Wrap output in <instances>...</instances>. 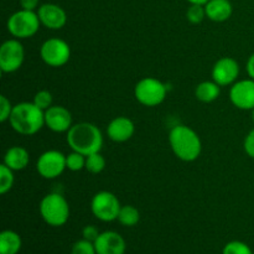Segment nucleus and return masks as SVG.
Segmentation results:
<instances>
[{
	"label": "nucleus",
	"mask_w": 254,
	"mask_h": 254,
	"mask_svg": "<svg viewBox=\"0 0 254 254\" xmlns=\"http://www.w3.org/2000/svg\"><path fill=\"white\" fill-rule=\"evenodd\" d=\"M67 144L77 153L88 156L91 154L99 153L103 146V135L97 126L92 123H77L67 131Z\"/></svg>",
	"instance_id": "1"
},
{
	"label": "nucleus",
	"mask_w": 254,
	"mask_h": 254,
	"mask_svg": "<svg viewBox=\"0 0 254 254\" xmlns=\"http://www.w3.org/2000/svg\"><path fill=\"white\" fill-rule=\"evenodd\" d=\"M169 143L176 158L186 163L195 161L201 155L202 143L200 136L188 126L174 127L169 134Z\"/></svg>",
	"instance_id": "2"
},
{
	"label": "nucleus",
	"mask_w": 254,
	"mask_h": 254,
	"mask_svg": "<svg viewBox=\"0 0 254 254\" xmlns=\"http://www.w3.org/2000/svg\"><path fill=\"white\" fill-rule=\"evenodd\" d=\"M10 126L21 135H34L45 126V111L34 102H21L14 106L9 118Z\"/></svg>",
	"instance_id": "3"
},
{
	"label": "nucleus",
	"mask_w": 254,
	"mask_h": 254,
	"mask_svg": "<svg viewBox=\"0 0 254 254\" xmlns=\"http://www.w3.org/2000/svg\"><path fill=\"white\" fill-rule=\"evenodd\" d=\"M40 213L47 225L61 227L69 218L68 202L61 193H47L40 202Z\"/></svg>",
	"instance_id": "4"
},
{
	"label": "nucleus",
	"mask_w": 254,
	"mask_h": 254,
	"mask_svg": "<svg viewBox=\"0 0 254 254\" xmlns=\"http://www.w3.org/2000/svg\"><path fill=\"white\" fill-rule=\"evenodd\" d=\"M39 15L37 12L31 10H19L14 12L7 19L6 27L7 31L15 37V39H29L32 37L40 29Z\"/></svg>",
	"instance_id": "5"
},
{
	"label": "nucleus",
	"mask_w": 254,
	"mask_h": 254,
	"mask_svg": "<svg viewBox=\"0 0 254 254\" xmlns=\"http://www.w3.org/2000/svg\"><path fill=\"white\" fill-rule=\"evenodd\" d=\"M168 93L165 84L153 77H145L135 84L134 96L140 104L145 107H156L164 102Z\"/></svg>",
	"instance_id": "6"
},
{
	"label": "nucleus",
	"mask_w": 254,
	"mask_h": 254,
	"mask_svg": "<svg viewBox=\"0 0 254 254\" xmlns=\"http://www.w3.org/2000/svg\"><path fill=\"white\" fill-rule=\"evenodd\" d=\"M121 208L118 197L109 191H99L91 201L92 213L102 222H112L117 220Z\"/></svg>",
	"instance_id": "7"
},
{
	"label": "nucleus",
	"mask_w": 254,
	"mask_h": 254,
	"mask_svg": "<svg viewBox=\"0 0 254 254\" xmlns=\"http://www.w3.org/2000/svg\"><path fill=\"white\" fill-rule=\"evenodd\" d=\"M42 61L50 67H62L71 59V47L64 40L49 39L40 47Z\"/></svg>",
	"instance_id": "8"
},
{
	"label": "nucleus",
	"mask_w": 254,
	"mask_h": 254,
	"mask_svg": "<svg viewBox=\"0 0 254 254\" xmlns=\"http://www.w3.org/2000/svg\"><path fill=\"white\" fill-rule=\"evenodd\" d=\"M25 60V50L19 39L6 40L0 47V69L4 73L16 72Z\"/></svg>",
	"instance_id": "9"
},
{
	"label": "nucleus",
	"mask_w": 254,
	"mask_h": 254,
	"mask_svg": "<svg viewBox=\"0 0 254 254\" xmlns=\"http://www.w3.org/2000/svg\"><path fill=\"white\" fill-rule=\"evenodd\" d=\"M67 169L66 155L59 150H47L39 156L36 161V170L44 179L52 180L61 175Z\"/></svg>",
	"instance_id": "10"
},
{
	"label": "nucleus",
	"mask_w": 254,
	"mask_h": 254,
	"mask_svg": "<svg viewBox=\"0 0 254 254\" xmlns=\"http://www.w3.org/2000/svg\"><path fill=\"white\" fill-rule=\"evenodd\" d=\"M230 99L235 107L242 111L254 108V79H242L235 82L231 87Z\"/></svg>",
	"instance_id": "11"
},
{
	"label": "nucleus",
	"mask_w": 254,
	"mask_h": 254,
	"mask_svg": "<svg viewBox=\"0 0 254 254\" xmlns=\"http://www.w3.org/2000/svg\"><path fill=\"white\" fill-rule=\"evenodd\" d=\"M240 76V64L232 57H222L212 68V79L221 87L230 86L237 81Z\"/></svg>",
	"instance_id": "12"
},
{
	"label": "nucleus",
	"mask_w": 254,
	"mask_h": 254,
	"mask_svg": "<svg viewBox=\"0 0 254 254\" xmlns=\"http://www.w3.org/2000/svg\"><path fill=\"white\" fill-rule=\"evenodd\" d=\"M45 126L55 133H64L72 127V114L62 106H51L45 111Z\"/></svg>",
	"instance_id": "13"
},
{
	"label": "nucleus",
	"mask_w": 254,
	"mask_h": 254,
	"mask_svg": "<svg viewBox=\"0 0 254 254\" xmlns=\"http://www.w3.org/2000/svg\"><path fill=\"white\" fill-rule=\"evenodd\" d=\"M37 15L41 25L50 30L62 29L67 22L66 11L60 5L52 2L40 5L37 9Z\"/></svg>",
	"instance_id": "14"
},
{
	"label": "nucleus",
	"mask_w": 254,
	"mask_h": 254,
	"mask_svg": "<svg viewBox=\"0 0 254 254\" xmlns=\"http://www.w3.org/2000/svg\"><path fill=\"white\" fill-rule=\"evenodd\" d=\"M94 247L97 254H124L127 246L126 241L119 233L106 231L98 236Z\"/></svg>",
	"instance_id": "15"
},
{
	"label": "nucleus",
	"mask_w": 254,
	"mask_h": 254,
	"mask_svg": "<svg viewBox=\"0 0 254 254\" xmlns=\"http://www.w3.org/2000/svg\"><path fill=\"white\" fill-rule=\"evenodd\" d=\"M135 131V126L133 121L127 117H117L107 127V134L109 139L116 143L128 141Z\"/></svg>",
	"instance_id": "16"
},
{
	"label": "nucleus",
	"mask_w": 254,
	"mask_h": 254,
	"mask_svg": "<svg viewBox=\"0 0 254 254\" xmlns=\"http://www.w3.org/2000/svg\"><path fill=\"white\" fill-rule=\"evenodd\" d=\"M206 16L215 22H223L231 17L233 12L230 0H210L205 5Z\"/></svg>",
	"instance_id": "17"
},
{
	"label": "nucleus",
	"mask_w": 254,
	"mask_h": 254,
	"mask_svg": "<svg viewBox=\"0 0 254 254\" xmlns=\"http://www.w3.org/2000/svg\"><path fill=\"white\" fill-rule=\"evenodd\" d=\"M30 163V154L22 146H11L4 155V164L12 171H20L26 169Z\"/></svg>",
	"instance_id": "18"
},
{
	"label": "nucleus",
	"mask_w": 254,
	"mask_h": 254,
	"mask_svg": "<svg viewBox=\"0 0 254 254\" xmlns=\"http://www.w3.org/2000/svg\"><path fill=\"white\" fill-rule=\"evenodd\" d=\"M221 94V86L215 81H205L197 84L195 89V96L202 103H211L216 101Z\"/></svg>",
	"instance_id": "19"
},
{
	"label": "nucleus",
	"mask_w": 254,
	"mask_h": 254,
	"mask_svg": "<svg viewBox=\"0 0 254 254\" xmlns=\"http://www.w3.org/2000/svg\"><path fill=\"white\" fill-rule=\"evenodd\" d=\"M21 250V237L14 231L0 233V254H17Z\"/></svg>",
	"instance_id": "20"
},
{
	"label": "nucleus",
	"mask_w": 254,
	"mask_h": 254,
	"mask_svg": "<svg viewBox=\"0 0 254 254\" xmlns=\"http://www.w3.org/2000/svg\"><path fill=\"white\" fill-rule=\"evenodd\" d=\"M117 220L119 221V223L126 227H133L140 220V213H139V210L134 206L126 205L122 206L121 211H119V215Z\"/></svg>",
	"instance_id": "21"
},
{
	"label": "nucleus",
	"mask_w": 254,
	"mask_h": 254,
	"mask_svg": "<svg viewBox=\"0 0 254 254\" xmlns=\"http://www.w3.org/2000/svg\"><path fill=\"white\" fill-rule=\"evenodd\" d=\"M14 171L7 168L4 163L0 165V193L5 195L14 186Z\"/></svg>",
	"instance_id": "22"
},
{
	"label": "nucleus",
	"mask_w": 254,
	"mask_h": 254,
	"mask_svg": "<svg viewBox=\"0 0 254 254\" xmlns=\"http://www.w3.org/2000/svg\"><path fill=\"white\" fill-rule=\"evenodd\" d=\"M106 168V159L101 153L86 156V170L91 174H99Z\"/></svg>",
	"instance_id": "23"
},
{
	"label": "nucleus",
	"mask_w": 254,
	"mask_h": 254,
	"mask_svg": "<svg viewBox=\"0 0 254 254\" xmlns=\"http://www.w3.org/2000/svg\"><path fill=\"white\" fill-rule=\"evenodd\" d=\"M66 166L69 171H81L86 169V156L81 153L72 150L68 155H66Z\"/></svg>",
	"instance_id": "24"
},
{
	"label": "nucleus",
	"mask_w": 254,
	"mask_h": 254,
	"mask_svg": "<svg viewBox=\"0 0 254 254\" xmlns=\"http://www.w3.org/2000/svg\"><path fill=\"white\" fill-rule=\"evenodd\" d=\"M186 17H188V20L191 24H200V22L203 21L205 17H207L206 16L205 6L203 5L191 4L188 11H186Z\"/></svg>",
	"instance_id": "25"
},
{
	"label": "nucleus",
	"mask_w": 254,
	"mask_h": 254,
	"mask_svg": "<svg viewBox=\"0 0 254 254\" xmlns=\"http://www.w3.org/2000/svg\"><path fill=\"white\" fill-rule=\"evenodd\" d=\"M222 254H253L251 248L241 241H232L223 248Z\"/></svg>",
	"instance_id": "26"
},
{
	"label": "nucleus",
	"mask_w": 254,
	"mask_h": 254,
	"mask_svg": "<svg viewBox=\"0 0 254 254\" xmlns=\"http://www.w3.org/2000/svg\"><path fill=\"white\" fill-rule=\"evenodd\" d=\"M34 104L42 111H46L52 106V94L46 89L39 91L34 97Z\"/></svg>",
	"instance_id": "27"
},
{
	"label": "nucleus",
	"mask_w": 254,
	"mask_h": 254,
	"mask_svg": "<svg viewBox=\"0 0 254 254\" xmlns=\"http://www.w3.org/2000/svg\"><path fill=\"white\" fill-rule=\"evenodd\" d=\"M71 254H97L96 247H94L93 242H89L87 240L77 241L73 246H72Z\"/></svg>",
	"instance_id": "28"
},
{
	"label": "nucleus",
	"mask_w": 254,
	"mask_h": 254,
	"mask_svg": "<svg viewBox=\"0 0 254 254\" xmlns=\"http://www.w3.org/2000/svg\"><path fill=\"white\" fill-rule=\"evenodd\" d=\"M12 108H14V106L11 104V102L5 96H0V122L4 123V122L9 121Z\"/></svg>",
	"instance_id": "29"
},
{
	"label": "nucleus",
	"mask_w": 254,
	"mask_h": 254,
	"mask_svg": "<svg viewBox=\"0 0 254 254\" xmlns=\"http://www.w3.org/2000/svg\"><path fill=\"white\" fill-rule=\"evenodd\" d=\"M243 148H245L246 154H247L250 158L254 159V129L247 134V136L245 138L243 141Z\"/></svg>",
	"instance_id": "30"
},
{
	"label": "nucleus",
	"mask_w": 254,
	"mask_h": 254,
	"mask_svg": "<svg viewBox=\"0 0 254 254\" xmlns=\"http://www.w3.org/2000/svg\"><path fill=\"white\" fill-rule=\"evenodd\" d=\"M82 235H83V238L84 240L89 241V242H96V240L98 238V236L101 235L98 231V228L96 227V226H86V227L83 228V231H82Z\"/></svg>",
	"instance_id": "31"
},
{
	"label": "nucleus",
	"mask_w": 254,
	"mask_h": 254,
	"mask_svg": "<svg viewBox=\"0 0 254 254\" xmlns=\"http://www.w3.org/2000/svg\"><path fill=\"white\" fill-rule=\"evenodd\" d=\"M40 0H20V6L24 10H31L35 11V9H39Z\"/></svg>",
	"instance_id": "32"
},
{
	"label": "nucleus",
	"mask_w": 254,
	"mask_h": 254,
	"mask_svg": "<svg viewBox=\"0 0 254 254\" xmlns=\"http://www.w3.org/2000/svg\"><path fill=\"white\" fill-rule=\"evenodd\" d=\"M247 72H248V76L251 77V78L254 79V54L251 55V57L248 59L247 61Z\"/></svg>",
	"instance_id": "33"
},
{
	"label": "nucleus",
	"mask_w": 254,
	"mask_h": 254,
	"mask_svg": "<svg viewBox=\"0 0 254 254\" xmlns=\"http://www.w3.org/2000/svg\"><path fill=\"white\" fill-rule=\"evenodd\" d=\"M186 1H189L190 4H196V5H203L205 6L206 4H207L210 0H186Z\"/></svg>",
	"instance_id": "34"
},
{
	"label": "nucleus",
	"mask_w": 254,
	"mask_h": 254,
	"mask_svg": "<svg viewBox=\"0 0 254 254\" xmlns=\"http://www.w3.org/2000/svg\"><path fill=\"white\" fill-rule=\"evenodd\" d=\"M252 121H253V123H254V108L252 109Z\"/></svg>",
	"instance_id": "35"
}]
</instances>
